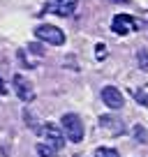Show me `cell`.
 I'll list each match as a JSON object with an SVG mask.
<instances>
[{
  "label": "cell",
  "instance_id": "obj_1",
  "mask_svg": "<svg viewBox=\"0 0 148 157\" xmlns=\"http://www.w3.org/2000/svg\"><path fill=\"white\" fill-rule=\"evenodd\" d=\"M60 125H63V132L65 136L69 139L72 143H81L84 141V123L76 113H65L60 118Z\"/></svg>",
  "mask_w": 148,
  "mask_h": 157
},
{
  "label": "cell",
  "instance_id": "obj_2",
  "mask_svg": "<svg viewBox=\"0 0 148 157\" xmlns=\"http://www.w3.org/2000/svg\"><path fill=\"white\" fill-rule=\"evenodd\" d=\"M35 37L42 39V42H46V44H65V33L58 28V25H49V23H42L35 28Z\"/></svg>",
  "mask_w": 148,
  "mask_h": 157
},
{
  "label": "cell",
  "instance_id": "obj_3",
  "mask_svg": "<svg viewBox=\"0 0 148 157\" xmlns=\"http://www.w3.org/2000/svg\"><path fill=\"white\" fill-rule=\"evenodd\" d=\"M76 2L79 0H46L44 12H51V14H58V16H69L76 10Z\"/></svg>",
  "mask_w": 148,
  "mask_h": 157
},
{
  "label": "cell",
  "instance_id": "obj_4",
  "mask_svg": "<svg viewBox=\"0 0 148 157\" xmlns=\"http://www.w3.org/2000/svg\"><path fill=\"white\" fill-rule=\"evenodd\" d=\"M137 21L132 19L130 14H116L114 21H111V30H114L116 35H127L130 30H137Z\"/></svg>",
  "mask_w": 148,
  "mask_h": 157
},
{
  "label": "cell",
  "instance_id": "obj_5",
  "mask_svg": "<svg viewBox=\"0 0 148 157\" xmlns=\"http://www.w3.org/2000/svg\"><path fill=\"white\" fill-rule=\"evenodd\" d=\"M102 102L107 104L109 109H123L125 99H123V93H120L118 88H114V86H107V88H102Z\"/></svg>",
  "mask_w": 148,
  "mask_h": 157
},
{
  "label": "cell",
  "instance_id": "obj_6",
  "mask_svg": "<svg viewBox=\"0 0 148 157\" xmlns=\"http://www.w3.org/2000/svg\"><path fill=\"white\" fill-rule=\"evenodd\" d=\"M99 127L104 129V132H109L111 136H120V134L125 132V125H123V120L120 118H116V116H99Z\"/></svg>",
  "mask_w": 148,
  "mask_h": 157
},
{
  "label": "cell",
  "instance_id": "obj_7",
  "mask_svg": "<svg viewBox=\"0 0 148 157\" xmlns=\"http://www.w3.org/2000/svg\"><path fill=\"white\" fill-rule=\"evenodd\" d=\"M14 90H16V95H19V99H23V102H33L35 99V90H33V86H30V81L23 78L21 74L14 76Z\"/></svg>",
  "mask_w": 148,
  "mask_h": 157
},
{
  "label": "cell",
  "instance_id": "obj_8",
  "mask_svg": "<svg viewBox=\"0 0 148 157\" xmlns=\"http://www.w3.org/2000/svg\"><path fill=\"white\" fill-rule=\"evenodd\" d=\"M42 134L46 136V143H49L51 148H56V150H60V148L65 146V139H63V134H60V129L56 127V125H44V127H42Z\"/></svg>",
  "mask_w": 148,
  "mask_h": 157
},
{
  "label": "cell",
  "instance_id": "obj_9",
  "mask_svg": "<svg viewBox=\"0 0 148 157\" xmlns=\"http://www.w3.org/2000/svg\"><path fill=\"white\" fill-rule=\"evenodd\" d=\"M56 148H51L49 143H37V155L40 157H56Z\"/></svg>",
  "mask_w": 148,
  "mask_h": 157
},
{
  "label": "cell",
  "instance_id": "obj_10",
  "mask_svg": "<svg viewBox=\"0 0 148 157\" xmlns=\"http://www.w3.org/2000/svg\"><path fill=\"white\" fill-rule=\"evenodd\" d=\"M95 157H120V152L116 148H107V146H99L95 150Z\"/></svg>",
  "mask_w": 148,
  "mask_h": 157
},
{
  "label": "cell",
  "instance_id": "obj_11",
  "mask_svg": "<svg viewBox=\"0 0 148 157\" xmlns=\"http://www.w3.org/2000/svg\"><path fill=\"white\" fill-rule=\"evenodd\" d=\"M134 99H137L141 106H148V86H143V88L134 90Z\"/></svg>",
  "mask_w": 148,
  "mask_h": 157
},
{
  "label": "cell",
  "instance_id": "obj_12",
  "mask_svg": "<svg viewBox=\"0 0 148 157\" xmlns=\"http://www.w3.org/2000/svg\"><path fill=\"white\" fill-rule=\"evenodd\" d=\"M137 63L143 72H148V49H139L137 51Z\"/></svg>",
  "mask_w": 148,
  "mask_h": 157
},
{
  "label": "cell",
  "instance_id": "obj_13",
  "mask_svg": "<svg viewBox=\"0 0 148 157\" xmlns=\"http://www.w3.org/2000/svg\"><path fill=\"white\" fill-rule=\"evenodd\" d=\"M134 139H137L139 143H146L148 141V134H146V129H143L141 125H134Z\"/></svg>",
  "mask_w": 148,
  "mask_h": 157
},
{
  "label": "cell",
  "instance_id": "obj_14",
  "mask_svg": "<svg viewBox=\"0 0 148 157\" xmlns=\"http://www.w3.org/2000/svg\"><path fill=\"white\" fill-rule=\"evenodd\" d=\"M104 56H107V46H104V44H102V42H99V44H97V58H99V60H102V58H104Z\"/></svg>",
  "mask_w": 148,
  "mask_h": 157
},
{
  "label": "cell",
  "instance_id": "obj_15",
  "mask_svg": "<svg viewBox=\"0 0 148 157\" xmlns=\"http://www.w3.org/2000/svg\"><path fill=\"white\" fill-rule=\"evenodd\" d=\"M30 51H33V53H37V56L44 53V49H42V46H37V44H30Z\"/></svg>",
  "mask_w": 148,
  "mask_h": 157
},
{
  "label": "cell",
  "instance_id": "obj_16",
  "mask_svg": "<svg viewBox=\"0 0 148 157\" xmlns=\"http://www.w3.org/2000/svg\"><path fill=\"white\" fill-rule=\"evenodd\" d=\"M0 95H7V86H5V81L0 78Z\"/></svg>",
  "mask_w": 148,
  "mask_h": 157
},
{
  "label": "cell",
  "instance_id": "obj_17",
  "mask_svg": "<svg viewBox=\"0 0 148 157\" xmlns=\"http://www.w3.org/2000/svg\"><path fill=\"white\" fill-rule=\"evenodd\" d=\"M114 2H127V0H114Z\"/></svg>",
  "mask_w": 148,
  "mask_h": 157
}]
</instances>
